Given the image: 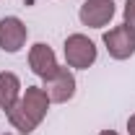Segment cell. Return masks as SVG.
Instances as JSON below:
<instances>
[{
	"label": "cell",
	"mask_w": 135,
	"mask_h": 135,
	"mask_svg": "<svg viewBox=\"0 0 135 135\" xmlns=\"http://www.w3.org/2000/svg\"><path fill=\"white\" fill-rule=\"evenodd\" d=\"M99 135H117V133H114V130H101Z\"/></svg>",
	"instance_id": "obj_11"
},
{
	"label": "cell",
	"mask_w": 135,
	"mask_h": 135,
	"mask_svg": "<svg viewBox=\"0 0 135 135\" xmlns=\"http://www.w3.org/2000/svg\"><path fill=\"white\" fill-rule=\"evenodd\" d=\"M104 47L109 52L112 60H130L135 55V26L119 23L114 29L104 31Z\"/></svg>",
	"instance_id": "obj_3"
},
{
	"label": "cell",
	"mask_w": 135,
	"mask_h": 135,
	"mask_svg": "<svg viewBox=\"0 0 135 135\" xmlns=\"http://www.w3.org/2000/svg\"><path fill=\"white\" fill-rule=\"evenodd\" d=\"M21 94H23L21 78H18L16 73H11V70H3L0 73V109L5 114L16 107V101L21 99Z\"/></svg>",
	"instance_id": "obj_8"
},
{
	"label": "cell",
	"mask_w": 135,
	"mask_h": 135,
	"mask_svg": "<svg viewBox=\"0 0 135 135\" xmlns=\"http://www.w3.org/2000/svg\"><path fill=\"white\" fill-rule=\"evenodd\" d=\"M50 96L42 86H26V91L21 94L16 107L8 112V122L18 135H31L50 112Z\"/></svg>",
	"instance_id": "obj_1"
},
{
	"label": "cell",
	"mask_w": 135,
	"mask_h": 135,
	"mask_svg": "<svg viewBox=\"0 0 135 135\" xmlns=\"http://www.w3.org/2000/svg\"><path fill=\"white\" fill-rule=\"evenodd\" d=\"M114 13H117L114 0H86L78 11V18L88 29H104L114 18Z\"/></svg>",
	"instance_id": "obj_7"
},
{
	"label": "cell",
	"mask_w": 135,
	"mask_h": 135,
	"mask_svg": "<svg viewBox=\"0 0 135 135\" xmlns=\"http://www.w3.org/2000/svg\"><path fill=\"white\" fill-rule=\"evenodd\" d=\"M29 29L18 16H3L0 18V50L8 55H16L26 47Z\"/></svg>",
	"instance_id": "obj_5"
},
{
	"label": "cell",
	"mask_w": 135,
	"mask_h": 135,
	"mask_svg": "<svg viewBox=\"0 0 135 135\" xmlns=\"http://www.w3.org/2000/svg\"><path fill=\"white\" fill-rule=\"evenodd\" d=\"M122 23L127 26H135V0H125V8H122Z\"/></svg>",
	"instance_id": "obj_9"
},
{
	"label": "cell",
	"mask_w": 135,
	"mask_h": 135,
	"mask_svg": "<svg viewBox=\"0 0 135 135\" xmlns=\"http://www.w3.org/2000/svg\"><path fill=\"white\" fill-rule=\"evenodd\" d=\"M127 135H135V112L127 117Z\"/></svg>",
	"instance_id": "obj_10"
},
{
	"label": "cell",
	"mask_w": 135,
	"mask_h": 135,
	"mask_svg": "<svg viewBox=\"0 0 135 135\" xmlns=\"http://www.w3.org/2000/svg\"><path fill=\"white\" fill-rule=\"evenodd\" d=\"M29 68H31V73L36 78L47 81V78H52L60 70V62H57V55H55V50L50 44L36 42V44L29 47Z\"/></svg>",
	"instance_id": "obj_6"
},
{
	"label": "cell",
	"mask_w": 135,
	"mask_h": 135,
	"mask_svg": "<svg viewBox=\"0 0 135 135\" xmlns=\"http://www.w3.org/2000/svg\"><path fill=\"white\" fill-rule=\"evenodd\" d=\"M42 88L47 91V96H50L52 104H68V101L75 96V88H78V81H75V73L70 70V68H62L47 78V81H42Z\"/></svg>",
	"instance_id": "obj_4"
},
{
	"label": "cell",
	"mask_w": 135,
	"mask_h": 135,
	"mask_svg": "<svg viewBox=\"0 0 135 135\" xmlns=\"http://www.w3.org/2000/svg\"><path fill=\"white\" fill-rule=\"evenodd\" d=\"M62 55H65V65L70 70H88V68L96 62L99 50L94 44V39H88L86 34L75 31L70 34L62 44Z\"/></svg>",
	"instance_id": "obj_2"
}]
</instances>
